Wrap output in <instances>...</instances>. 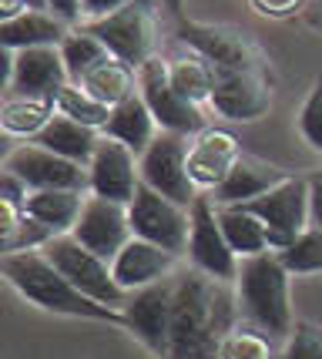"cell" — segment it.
<instances>
[{
	"instance_id": "6da1fadb",
	"label": "cell",
	"mask_w": 322,
	"mask_h": 359,
	"mask_svg": "<svg viewBox=\"0 0 322 359\" xmlns=\"http://www.w3.org/2000/svg\"><path fill=\"white\" fill-rule=\"evenodd\" d=\"M222 285L201 272L178 279L168 359H222V343L232 332V299Z\"/></svg>"
},
{
	"instance_id": "7a4b0ae2",
	"label": "cell",
	"mask_w": 322,
	"mask_h": 359,
	"mask_svg": "<svg viewBox=\"0 0 322 359\" xmlns=\"http://www.w3.org/2000/svg\"><path fill=\"white\" fill-rule=\"evenodd\" d=\"M0 276L11 282L27 302L41 306V309H47V313L121 326V313H118V309H107V306H101V302L88 299L81 289H74V285L54 269V262H51L41 249L17 252V255L0 259Z\"/></svg>"
},
{
	"instance_id": "3957f363",
	"label": "cell",
	"mask_w": 322,
	"mask_h": 359,
	"mask_svg": "<svg viewBox=\"0 0 322 359\" xmlns=\"http://www.w3.org/2000/svg\"><path fill=\"white\" fill-rule=\"evenodd\" d=\"M235 302L252 329L269 339H289L292 302H289V269L279 262L276 252H262L239 262L235 276Z\"/></svg>"
},
{
	"instance_id": "277c9868",
	"label": "cell",
	"mask_w": 322,
	"mask_h": 359,
	"mask_svg": "<svg viewBox=\"0 0 322 359\" xmlns=\"http://www.w3.org/2000/svg\"><path fill=\"white\" fill-rule=\"evenodd\" d=\"M41 252L54 262V269H58L74 289H81L88 299L101 302L107 309H118V313H121V306L128 302V292L114 282V272H111V262H107V259L94 255L91 249H84L74 235H54Z\"/></svg>"
},
{
	"instance_id": "5b68a950",
	"label": "cell",
	"mask_w": 322,
	"mask_h": 359,
	"mask_svg": "<svg viewBox=\"0 0 322 359\" xmlns=\"http://www.w3.org/2000/svg\"><path fill=\"white\" fill-rule=\"evenodd\" d=\"M154 4L158 0H131L111 17L88 20L84 31H91L111 50V57L138 71L154 57Z\"/></svg>"
},
{
	"instance_id": "8992f818",
	"label": "cell",
	"mask_w": 322,
	"mask_h": 359,
	"mask_svg": "<svg viewBox=\"0 0 322 359\" xmlns=\"http://www.w3.org/2000/svg\"><path fill=\"white\" fill-rule=\"evenodd\" d=\"M175 289H178V279L168 276V279L154 282L148 289L131 292L128 302L121 306V326L158 359H168L171 319H175Z\"/></svg>"
},
{
	"instance_id": "52a82bcc",
	"label": "cell",
	"mask_w": 322,
	"mask_h": 359,
	"mask_svg": "<svg viewBox=\"0 0 322 359\" xmlns=\"http://www.w3.org/2000/svg\"><path fill=\"white\" fill-rule=\"evenodd\" d=\"M138 94L145 97V104H148V111H152V118L158 121L161 131L182 135V138H192V135L205 131V111L175 91V84L168 78V61L152 57V61L141 64Z\"/></svg>"
},
{
	"instance_id": "ba28073f",
	"label": "cell",
	"mask_w": 322,
	"mask_h": 359,
	"mask_svg": "<svg viewBox=\"0 0 322 359\" xmlns=\"http://www.w3.org/2000/svg\"><path fill=\"white\" fill-rule=\"evenodd\" d=\"M138 168L141 185L154 188L158 195H165V198L185 205V208L195 205L199 188L188 175V138L171 135V131H158V138L138 158Z\"/></svg>"
},
{
	"instance_id": "9c48e42d",
	"label": "cell",
	"mask_w": 322,
	"mask_h": 359,
	"mask_svg": "<svg viewBox=\"0 0 322 359\" xmlns=\"http://www.w3.org/2000/svg\"><path fill=\"white\" fill-rule=\"evenodd\" d=\"M246 208L265 225L269 249L282 252L309 229V182L306 178H286L272 191L246 202Z\"/></svg>"
},
{
	"instance_id": "30bf717a",
	"label": "cell",
	"mask_w": 322,
	"mask_h": 359,
	"mask_svg": "<svg viewBox=\"0 0 322 359\" xmlns=\"http://www.w3.org/2000/svg\"><path fill=\"white\" fill-rule=\"evenodd\" d=\"M128 219H131V235L154 242L171 255H182L188 249V232H192V212L185 205L171 202L165 195H158L154 188L141 185L138 195L128 205Z\"/></svg>"
},
{
	"instance_id": "8fae6325",
	"label": "cell",
	"mask_w": 322,
	"mask_h": 359,
	"mask_svg": "<svg viewBox=\"0 0 322 359\" xmlns=\"http://www.w3.org/2000/svg\"><path fill=\"white\" fill-rule=\"evenodd\" d=\"M188 212H192V232H188V249L185 252H188L195 272H201V276H208L215 282H235L242 259L225 242V232L218 225V212H215L212 198L199 195Z\"/></svg>"
},
{
	"instance_id": "7c38bea8",
	"label": "cell",
	"mask_w": 322,
	"mask_h": 359,
	"mask_svg": "<svg viewBox=\"0 0 322 359\" xmlns=\"http://www.w3.org/2000/svg\"><path fill=\"white\" fill-rule=\"evenodd\" d=\"M7 172H14L27 191H88V168L47 151L34 141H20L7 158Z\"/></svg>"
},
{
	"instance_id": "4fadbf2b",
	"label": "cell",
	"mask_w": 322,
	"mask_h": 359,
	"mask_svg": "<svg viewBox=\"0 0 322 359\" xmlns=\"http://www.w3.org/2000/svg\"><path fill=\"white\" fill-rule=\"evenodd\" d=\"M185 44L199 57L212 64L215 74H232V71H262V57L255 44L246 34L232 27H212V24H182L178 31Z\"/></svg>"
},
{
	"instance_id": "5bb4252c",
	"label": "cell",
	"mask_w": 322,
	"mask_h": 359,
	"mask_svg": "<svg viewBox=\"0 0 322 359\" xmlns=\"http://www.w3.org/2000/svg\"><path fill=\"white\" fill-rule=\"evenodd\" d=\"M141 188V168L138 155L114 138L98 141L91 165H88V191L98 198H111V202L131 205V198L138 195Z\"/></svg>"
},
{
	"instance_id": "9a60e30c",
	"label": "cell",
	"mask_w": 322,
	"mask_h": 359,
	"mask_svg": "<svg viewBox=\"0 0 322 359\" xmlns=\"http://www.w3.org/2000/svg\"><path fill=\"white\" fill-rule=\"evenodd\" d=\"M71 235L84 249H91L94 255H101V259L111 262L135 238L131 235V219H128V205L88 195V202L81 208V219H77Z\"/></svg>"
},
{
	"instance_id": "2e32d148",
	"label": "cell",
	"mask_w": 322,
	"mask_h": 359,
	"mask_svg": "<svg viewBox=\"0 0 322 359\" xmlns=\"http://www.w3.org/2000/svg\"><path fill=\"white\" fill-rule=\"evenodd\" d=\"M229 121H259L272 108V91L262 71H232L215 74V91L208 101Z\"/></svg>"
},
{
	"instance_id": "e0dca14e",
	"label": "cell",
	"mask_w": 322,
	"mask_h": 359,
	"mask_svg": "<svg viewBox=\"0 0 322 359\" xmlns=\"http://www.w3.org/2000/svg\"><path fill=\"white\" fill-rule=\"evenodd\" d=\"M175 259L168 249L154 245V242H145V238H131L114 259H111V272H114V282L121 285L124 292H138V289H148L154 282L168 279L171 269H175Z\"/></svg>"
},
{
	"instance_id": "ac0fdd59",
	"label": "cell",
	"mask_w": 322,
	"mask_h": 359,
	"mask_svg": "<svg viewBox=\"0 0 322 359\" xmlns=\"http://www.w3.org/2000/svg\"><path fill=\"white\" fill-rule=\"evenodd\" d=\"M242 158L239 151V141L232 138L229 131H218V128H205L199 138L188 144V175L195 188H215L225 182V175L232 172V165Z\"/></svg>"
},
{
	"instance_id": "d6986e66",
	"label": "cell",
	"mask_w": 322,
	"mask_h": 359,
	"mask_svg": "<svg viewBox=\"0 0 322 359\" xmlns=\"http://www.w3.org/2000/svg\"><path fill=\"white\" fill-rule=\"evenodd\" d=\"M64 84H71L67 67H64L61 47H27L17 50L14 64V94H27V97H54Z\"/></svg>"
},
{
	"instance_id": "ffe728a7",
	"label": "cell",
	"mask_w": 322,
	"mask_h": 359,
	"mask_svg": "<svg viewBox=\"0 0 322 359\" xmlns=\"http://www.w3.org/2000/svg\"><path fill=\"white\" fill-rule=\"evenodd\" d=\"M286 178L289 175L279 172L276 165H269V161H262L255 155H242L232 165V172L225 175V182L215 188L208 198H212V205H246L252 198L265 195V191H272Z\"/></svg>"
},
{
	"instance_id": "44dd1931",
	"label": "cell",
	"mask_w": 322,
	"mask_h": 359,
	"mask_svg": "<svg viewBox=\"0 0 322 359\" xmlns=\"http://www.w3.org/2000/svg\"><path fill=\"white\" fill-rule=\"evenodd\" d=\"M158 131H161V128H158V121L152 118V111H148V104H145V97L135 94V97H128V101H121V104L111 108V118H107V125H105L101 135L128 144V148L141 158L145 155V148L158 138Z\"/></svg>"
},
{
	"instance_id": "7402d4cb",
	"label": "cell",
	"mask_w": 322,
	"mask_h": 359,
	"mask_svg": "<svg viewBox=\"0 0 322 359\" xmlns=\"http://www.w3.org/2000/svg\"><path fill=\"white\" fill-rule=\"evenodd\" d=\"M64 37H67V24L58 20L51 11H31L0 24V47H11L14 54L27 47H61Z\"/></svg>"
},
{
	"instance_id": "603a6c76",
	"label": "cell",
	"mask_w": 322,
	"mask_h": 359,
	"mask_svg": "<svg viewBox=\"0 0 322 359\" xmlns=\"http://www.w3.org/2000/svg\"><path fill=\"white\" fill-rule=\"evenodd\" d=\"M98 141H101V131H94L88 125H77V121L64 118V114H54L51 125L34 138V144H41L47 151H54V155L67 158V161H77V165L88 168L94 151H98Z\"/></svg>"
},
{
	"instance_id": "cb8c5ba5",
	"label": "cell",
	"mask_w": 322,
	"mask_h": 359,
	"mask_svg": "<svg viewBox=\"0 0 322 359\" xmlns=\"http://www.w3.org/2000/svg\"><path fill=\"white\" fill-rule=\"evenodd\" d=\"M84 202H88V191H31L24 212L37 225H44L51 235H71Z\"/></svg>"
},
{
	"instance_id": "d4e9b609",
	"label": "cell",
	"mask_w": 322,
	"mask_h": 359,
	"mask_svg": "<svg viewBox=\"0 0 322 359\" xmlns=\"http://www.w3.org/2000/svg\"><path fill=\"white\" fill-rule=\"evenodd\" d=\"M58 114L54 97H27V94H14L0 104V131L17 141H34L51 118Z\"/></svg>"
},
{
	"instance_id": "484cf974",
	"label": "cell",
	"mask_w": 322,
	"mask_h": 359,
	"mask_svg": "<svg viewBox=\"0 0 322 359\" xmlns=\"http://www.w3.org/2000/svg\"><path fill=\"white\" fill-rule=\"evenodd\" d=\"M27 202H0V259L17 252L44 249L54 235L24 212Z\"/></svg>"
},
{
	"instance_id": "4316f807",
	"label": "cell",
	"mask_w": 322,
	"mask_h": 359,
	"mask_svg": "<svg viewBox=\"0 0 322 359\" xmlns=\"http://www.w3.org/2000/svg\"><path fill=\"white\" fill-rule=\"evenodd\" d=\"M218 212V225L225 232V242L232 245V252L239 259H252V255H262L269 249V235H265V225H262L246 205H215Z\"/></svg>"
},
{
	"instance_id": "83f0119b",
	"label": "cell",
	"mask_w": 322,
	"mask_h": 359,
	"mask_svg": "<svg viewBox=\"0 0 322 359\" xmlns=\"http://www.w3.org/2000/svg\"><path fill=\"white\" fill-rule=\"evenodd\" d=\"M81 88L91 97H98L101 104L114 108V104H121V101L138 94V71L128 67L124 61H118V57H111L101 67H94L91 74L81 81Z\"/></svg>"
},
{
	"instance_id": "f1b7e54d",
	"label": "cell",
	"mask_w": 322,
	"mask_h": 359,
	"mask_svg": "<svg viewBox=\"0 0 322 359\" xmlns=\"http://www.w3.org/2000/svg\"><path fill=\"white\" fill-rule=\"evenodd\" d=\"M61 57H64V67H67L71 84H81L94 67H101L105 61H111V50H107L91 31L77 27V31H67V37L61 41Z\"/></svg>"
},
{
	"instance_id": "f546056e",
	"label": "cell",
	"mask_w": 322,
	"mask_h": 359,
	"mask_svg": "<svg viewBox=\"0 0 322 359\" xmlns=\"http://www.w3.org/2000/svg\"><path fill=\"white\" fill-rule=\"evenodd\" d=\"M168 78L175 84V91L188 97L192 104H205V101H212V91H215V71L212 64L199 57L195 50L192 54H185V57H175L168 61Z\"/></svg>"
},
{
	"instance_id": "4dcf8cb0",
	"label": "cell",
	"mask_w": 322,
	"mask_h": 359,
	"mask_svg": "<svg viewBox=\"0 0 322 359\" xmlns=\"http://www.w3.org/2000/svg\"><path fill=\"white\" fill-rule=\"evenodd\" d=\"M54 104H58V114L71 118L77 125L94 128V131H105L107 118H111V108L101 104L98 97H91L81 84H64L61 91L54 94Z\"/></svg>"
},
{
	"instance_id": "1f68e13d",
	"label": "cell",
	"mask_w": 322,
	"mask_h": 359,
	"mask_svg": "<svg viewBox=\"0 0 322 359\" xmlns=\"http://www.w3.org/2000/svg\"><path fill=\"white\" fill-rule=\"evenodd\" d=\"M276 255H279V262L289 269V276H312V272H322V229L309 225L292 245H286V249L276 252Z\"/></svg>"
},
{
	"instance_id": "d6a6232c",
	"label": "cell",
	"mask_w": 322,
	"mask_h": 359,
	"mask_svg": "<svg viewBox=\"0 0 322 359\" xmlns=\"http://www.w3.org/2000/svg\"><path fill=\"white\" fill-rule=\"evenodd\" d=\"M282 359H322V326L319 323H295L286 339Z\"/></svg>"
},
{
	"instance_id": "836d02e7",
	"label": "cell",
	"mask_w": 322,
	"mask_h": 359,
	"mask_svg": "<svg viewBox=\"0 0 322 359\" xmlns=\"http://www.w3.org/2000/svg\"><path fill=\"white\" fill-rule=\"evenodd\" d=\"M222 359H269V343L259 329H232L222 343Z\"/></svg>"
},
{
	"instance_id": "e575fe53",
	"label": "cell",
	"mask_w": 322,
	"mask_h": 359,
	"mask_svg": "<svg viewBox=\"0 0 322 359\" xmlns=\"http://www.w3.org/2000/svg\"><path fill=\"white\" fill-rule=\"evenodd\" d=\"M299 131L316 151H322V78L312 84V91L299 108Z\"/></svg>"
},
{
	"instance_id": "d590c367",
	"label": "cell",
	"mask_w": 322,
	"mask_h": 359,
	"mask_svg": "<svg viewBox=\"0 0 322 359\" xmlns=\"http://www.w3.org/2000/svg\"><path fill=\"white\" fill-rule=\"evenodd\" d=\"M27 195H31L27 185L14 172H7V168L0 172V202H27Z\"/></svg>"
},
{
	"instance_id": "8d00e7d4",
	"label": "cell",
	"mask_w": 322,
	"mask_h": 359,
	"mask_svg": "<svg viewBox=\"0 0 322 359\" xmlns=\"http://www.w3.org/2000/svg\"><path fill=\"white\" fill-rule=\"evenodd\" d=\"M309 182V225L322 229V172H312Z\"/></svg>"
},
{
	"instance_id": "74e56055",
	"label": "cell",
	"mask_w": 322,
	"mask_h": 359,
	"mask_svg": "<svg viewBox=\"0 0 322 359\" xmlns=\"http://www.w3.org/2000/svg\"><path fill=\"white\" fill-rule=\"evenodd\" d=\"M31 11H47V0H0V24Z\"/></svg>"
},
{
	"instance_id": "f35d334b",
	"label": "cell",
	"mask_w": 322,
	"mask_h": 359,
	"mask_svg": "<svg viewBox=\"0 0 322 359\" xmlns=\"http://www.w3.org/2000/svg\"><path fill=\"white\" fill-rule=\"evenodd\" d=\"M124 4H131V0H81V14L88 20H101V17H111L114 11H121Z\"/></svg>"
},
{
	"instance_id": "ab89813d",
	"label": "cell",
	"mask_w": 322,
	"mask_h": 359,
	"mask_svg": "<svg viewBox=\"0 0 322 359\" xmlns=\"http://www.w3.org/2000/svg\"><path fill=\"white\" fill-rule=\"evenodd\" d=\"M47 11L58 17V20H64V24H74V20H81V0H47Z\"/></svg>"
},
{
	"instance_id": "60d3db41",
	"label": "cell",
	"mask_w": 322,
	"mask_h": 359,
	"mask_svg": "<svg viewBox=\"0 0 322 359\" xmlns=\"http://www.w3.org/2000/svg\"><path fill=\"white\" fill-rule=\"evenodd\" d=\"M14 64H17V54L11 47H0V91H7L14 84Z\"/></svg>"
},
{
	"instance_id": "b9f144b4",
	"label": "cell",
	"mask_w": 322,
	"mask_h": 359,
	"mask_svg": "<svg viewBox=\"0 0 322 359\" xmlns=\"http://www.w3.org/2000/svg\"><path fill=\"white\" fill-rule=\"evenodd\" d=\"M262 7V14H289L299 0H255Z\"/></svg>"
},
{
	"instance_id": "7bdbcfd3",
	"label": "cell",
	"mask_w": 322,
	"mask_h": 359,
	"mask_svg": "<svg viewBox=\"0 0 322 359\" xmlns=\"http://www.w3.org/2000/svg\"><path fill=\"white\" fill-rule=\"evenodd\" d=\"M17 144H20V141H17V138H11V135H4V131H0V172L7 168V158L14 155V148H17Z\"/></svg>"
},
{
	"instance_id": "ee69618b",
	"label": "cell",
	"mask_w": 322,
	"mask_h": 359,
	"mask_svg": "<svg viewBox=\"0 0 322 359\" xmlns=\"http://www.w3.org/2000/svg\"><path fill=\"white\" fill-rule=\"evenodd\" d=\"M158 4H165V7H168V11H171V14H175V17H182L185 0H158Z\"/></svg>"
}]
</instances>
